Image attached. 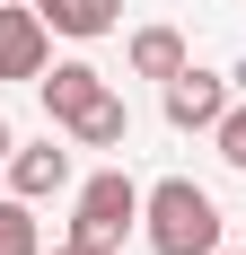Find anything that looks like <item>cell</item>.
<instances>
[{
    "instance_id": "obj_1",
    "label": "cell",
    "mask_w": 246,
    "mask_h": 255,
    "mask_svg": "<svg viewBox=\"0 0 246 255\" xmlns=\"http://www.w3.org/2000/svg\"><path fill=\"white\" fill-rule=\"evenodd\" d=\"M220 203L202 194L194 176H158L141 194V238H149V255H220Z\"/></svg>"
},
{
    "instance_id": "obj_2",
    "label": "cell",
    "mask_w": 246,
    "mask_h": 255,
    "mask_svg": "<svg viewBox=\"0 0 246 255\" xmlns=\"http://www.w3.org/2000/svg\"><path fill=\"white\" fill-rule=\"evenodd\" d=\"M132 229H141V185L123 176V167H106V176H88V185H79L62 247H79V255H115Z\"/></svg>"
},
{
    "instance_id": "obj_3",
    "label": "cell",
    "mask_w": 246,
    "mask_h": 255,
    "mask_svg": "<svg viewBox=\"0 0 246 255\" xmlns=\"http://www.w3.org/2000/svg\"><path fill=\"white\" fill-rule=\"evenodd\" d=\"M53 62V26L35 0H0V79H44Z\"/></svg>"
},
{
    "instance_id": "obj_4",
    "label": "cell",
    "mask_w": 246,
    "mask_h": 255,
    "mask_svg": "<svg viewBox=\"0 0 246 255\" xmlns=\"http://www.w3.org/2000/svg\"><path fill=\"white\" fill-rule=\"evenodd\" d=\"M158 88H167V124H176V132H211V124L229 115V97H238L229 71H202V62H185V71L158 79Z\"/></svg>"
},
{
    "instance_id": "obj_5",
    "label": "cell",
    "mask_w": 246,
    "mask_h": 255,
    "mask_svg": "<svg viewBox=\"0 0 246 255\" xmlns=\"http://www.w3.org/2000/svg\"><path fill=\"white\" fill-rule=\"evenodd\" d=\"M35 88H44V115L71 132L79 115L106 97V71H97V62H44V79H35Z\"/></svg>"
},
{
    "instance_id": "obj_6",
    "label": "cell",
    "mask_w": 246,
    "mask_h": 255,
    "mask_svg": "<svg viewBox=\"0 0 246 255\" xmlns=\"http://www.w3.org/2000/svg\"><path fill=\"white\" fill-rule=\"evenodd\" d=\"M0 176H9V194H26V203H44V194H62V185H71V150H62V141H26V150H9V167H0Z\"/></svg>"
},
{
    "instance_id": "obj_7",
    "label": "cell",
    "mask_w": 246,
    "mask_h": 255,
    "mask_svg": "<svg viewBox=\"0 0 246 255\" xmlns=\"http://www.w3.org/2000/svg\"><path fill=\"white\" fill-rule=\"evenodd\" d=\"M44 9L53 35H71V44H88V35H115L123 26V0H35Z\"/></svg>"
},
{
    "instance_id": "obj_8",
    "label": "cell",
    "mask_w": 246,
    "mask_h": 255,
    "mask_svg": "<svg viewBox=\"0 0 246 255\" xmlns=\"http://www.w3.org/2000/svg\"><path fill=\"white\" fill-rule=\"evenodd\" d=\"M185 62H194V53H185L176 26H132V79H176Z\"/></svg>"
},
{
    "instance_id": "obj_9",
    "label": "cell",
    "mask_w": 246,
    "mask_h": 255,
    "mask_svg": "<svg viewBox=\"0 0 246 255\" xmlns=\"http://www.w3.org/2000/svg\"><path fill=\"white\" fill-rule=\"evenodd\" d=\"M71 141H79V150H123V141H132V106L106 88V97H97V106L71 124Z\"/></svg>"
},
{
    "instance_id": "obj_10",
    "label": "cell",
    "mask_w": 246,
    "mask_h": 255,
    "mask_svg": "<svg viewBox=\"0 0 246 255\" xmlns=\"http://www.w3.org/2000/svg\"><path fill=\"white\" fill-rule=\"evenodd\" d=\"M0 255H44V220H35V203H26V194H9V203H0Z\"/></svg>"
},
{
    "instance_id": "obj_11",
    "label": "cell",
    "mask_w": 246,
    "mask_h": 255,
    "mask_svg": "<svg viewBox=\"0 0 246 255\" xmlns=\"http://www.w3.org/2000/svg\"><path fill=\"white\" fill-rule=\"evenodd\" d=\"M211 150H220L229 167H238V176H246V97H229V115H220V124H211Z\"/></svg>"
},
{
    "instance_id": "obj_12",
    "label": "cell",
    "mask_w": 246,
    "mask_h": 255,
    "mask_svg": "<svg viewBox=\"0 0 246 255\" xmlns=\"http://www.w3.org/2000/svg\"><path fill=\"white\" fill-rule=\"evenodd\" d=\"M9 150H18V141H9V115H0V167H9Z\"/></svg>"
},
{
    "instance_id": "obj_13",
    "label": "cell",
    "mask_w": 246,
    "mask_h": 255,
    "mask_svg": "<svg viewBox=\"0 0 246 255\" xmlns=\"http://www.w3.org/2000/svg\"><path fill=\"white\" fill-rule=\"evenodd\" d=\"M229 88H238V97H246V62H238V71H229Z\"/></svg>"
},
{
    "instance_id": "obj_14",
    "label": "cell",
    "mask_w": 246,
    "mask_h": 255,
    "mask_svg": "<svg viewBox=\"0 0 246 255\" xmlns=\"http://www.w3.org/2000/svg\"><path fill=\"white\" fill-rule=\"evenodd\" d=\"M53 255H79V247H53Z\"/></svg>"
},
{
    "instance_id": "obj_15",
    "label": "cell",
    "mask_w": 246,
    "mask_h": 255,
    "mask_svg": "<svg viewBox=\"0 0 246 255\" xmlns=\"http://www.w3.org/2000/svg\"><path fill=\"white\" fill-rule=\"evenodd\" d=\"M238 255H246V247H238Z\"/></svg>"
}]
</instances>
